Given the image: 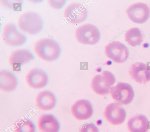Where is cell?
I'll return each mask as SVG.
<instances>
[{"mask_svg":"<svg viewBox=\"0 0 150 132\" xmlns=\"http://www.w3.org/2000/svg\"><path fill=\"white\" fill-rule=\"evenodd\" d=\"M149 125L148 119L141 114L131 117L127 123V128L130 132H147Z\"/></svg>","mask_w":150,"mask_h":132,"instance_id":"obj_17","label":"cell"},{"mask_svg":"<svg viewBox=\"0 0 150 132\" xmlns=\"http://www.w3.org/2000/svg\"><path fill=\"white\" fill-rule=\"evenodd\" d=\"M105 53L108 58L118 63L125 62L129 55L127 47L119 41H114L108 43L105 47Z\"/></svg>","mask_w":150,"mask_h":132,"instance_id":"obj_6","label":"cell"},{"mask_svg":"<svg viewBox=\"0 0 150 132\" xmlns=\"http://www.w3.org/2000/svg\"><path fill=\"white\" fill-rule=\"evenodd\" d=\"M125 40L133 47L139 45L143 41V35L138 28H132L127 30L125 34Z\"/></svg>","mask_w":150,"mask_h":132,"instance_id":"obj_19","label":"cell"},{"mask_svg":"<svg viewBox=\"0 0 150 132\" xmlns=\"http://www.w3.org/2000/svg\"><path fill=\"white\" fill-rule=\"evenodd\" d=\"M115 81L113 73L108 71H104L101 74L96 75L93 78L91 87L97 94L106 95L110 92V88L114 84Z\"/></svg>","mask_w":150,"mask_h":132,"instance_id":"obj_3","label":"cell"},{"mask_svg":"<svg viewBox=\"0 0 150 132\" xmlns=\"http://www.w3.org/2000/svg\"><path fill=\"white\" fill-rule=\"evenodd\" d=\"M75 35L78 42L85 45H95L100 38V33L98 28L90 23L85 24L78 27L76 30Z\"/></svg>","mask_w":150,"mask_h":132,"instance_id":"obj_4","label":"cell"},{"mask_svg":"<svg viewBox=\"0 0 150 132\" xmlns=\"http://www.w3.org/2000/svg\"><path fill=\"white\" fill-rule=\"evenodd\" d=\"M47 2L52 8L58 9L64 6L65 1L64 0H48Z\"/></svg>","mask_w":150,"mask_h":132,"instance_id":"obj_22","label":"cell"},{"mask_svg":"<svg viewBox=\"0 0 150 132\" xmlns=\"http://www.w3.org/2000/svg\"><path fill=\"white\" fill-rule=\"evenodd\" d=\"M2 37L6 44L12 46H21L26 40L25 36L19 31L16 25L12 23H7L4 26Z\"/></svg>","mask_w":150,"mask_h":132,"instance_id":"obj_7","label":"cell"},{"mask_svg":"<svg viewBox=\"0 0 150 132\" xmlns=\"http://www.w3.org/2000/svg\"><path fill=\"white\" fill-rule=\"evenodd\" d=\"M26 81L30 87L38 89L45 87L48 81V77L42 70L37 68L30 70L25 77Z\"/></svg>","mask_w":150,"mask_h":132,"instance_id":"obj_14","label":"cell"},{"mask_svg":"<svg viewBox=\"0 0 150 132\" xmlns=\"http://www.w3.org/2000/svg\"><path fill=\"white\" fill-rule=\"evenodd\" d=\"M88 16L86 8L82 5L77 3H72L66 8L64 16L68 22L77 24L84 21Z\"/></svg>","mask_w":150,"mask_h":132,"instance_id":"obj_10","label":"cell"},{"mask_svg":"<svg viewBox=\"0 0 150 132\" xmlns=\"http://www.w3.org/2000/svg\"><path fill=\"white\" fill-rule=\"evenodd\" d=\"M37 126L40 132H59L60 128L58 120L51 114L41 115L38 119Z\"/></svg>","mask_w":150,"mask_h":132,"instance_id":"obj_15","label":"cell"},{"mask_svg":"<svg viewBox=\"0 0 150 132\" xmlns=\"http://www.w3.org/2000/svg\"><path fill=\"white\" fill-rule=\"evenodd\" d=\"M129 73L132 79L139 83L145 84L150 81V69L146 64L137 62L132 64Z\"/></svg>","mask_w":150,"mask_h":132,"instance_id":"obj_13","label":"cell"},{"mask_svg":"<svg viewBox=\"0 0 150 132\" xmlns=\"http://www.w3.org/2000/svg\"><path fill=\"white\" fill-rule=\"evenodd\" d=\"M34 58L33 54L28 50L18 49L11 53L8 62L13 71L19 72L21 65L28 63Z\"/></svg>","mask_w":150,"mask_h":132,"instance_id":"obj_12","label":"cell"},{"mask_svg":"<svg viewBox=\"0 0 150 132\" xmlns=\"http://www.w3.org/2000/svg\"><path fill=\"white\" fill-rule=\"evenodd\" d=\"M79 132H99V130L94 123H86L82 126Z\"/></svg>","mask_w":150,"mask_h":132,"instance_id":"obj_21","label":"cell"},{"mask_svg":"<svg viewBox=\"0 0 150 132\" xmlns=\"http://www.w3.org/2000/svg\"><path fill=\"white\" fill-rule=\"evenodd\" d=\"M106 120L113 125H118L124 121L126 113L122 105L115 102L108 104L105 108L104 113Z\"/></svg>","mask_w":150,"mask_h":132,"instance_id":"obj_9","label":"cell"},{"mask_svg":"<svg viewBox=\"0 0 150 132\" xmlns=\"http://www.w3.org/2000/svg\"><path fill=\"white\" fill-rule=\"evenodd\" d=\"M35 53L41 59L47 62L56 60L59 57L61 49L58 43L49 38H41L35 43Z\"/></svg>","mask_w":150,"mask_h":132,"instance_id":"obj_1","label":"cell"},{"mask_svg":"<svg viewBox=\"0 0 150 132\" xmlns=\"http://www.w3.org/2000/svg\"><path fill=\"white\" fill-rule=\"evenodd\" d=\"M16 77L10 72L5 70L0 71V89L6 92L14 90L17 85Z\"/></svg>","mask_w":150,"mask_h":132,"instance_id":"obj_18","label":"cell"},{"mask_svg":"<svg viewBox=\"0 0 150 132\" xmlns=\"http://www.w3.org/2000/svg\"><path fill=\"white\" fill-rule=\"evenodd\" d=\"M71 111L74 118L80 121L89 119L93 113L91 103L88 100L84 99L76 101L71 106Z\"/></svg>","mask_w":150,"mask_h":132,"instance_id":"obj_11","label":"cell"},{"mask_svg":"<svg viewBox=\"0 0 150 132\" xmlns=\"http://www.w3.org/2000/svg\"><path fill=\"white\" fill-rule=\"evenodd\" d=\"M14 130V132H35V127L31 120L22 119L16 123Z\"/></svg>","mask_w":150,"mask_h":132,"instance_id":"obj_20","label":"cell"},{"mask_svg":"<svg viewBox=\"0 0 150 132\" xmlns=\"http://www.w3.org/2000/svg\"><path fill=\"white\" fill-rule=\"evenodd\" d=\"M18 26L22 31L29 34L34 35L42 30L43 21L38 13L28 11L20 16L18 19Z\"/></svg>","mask_w":150,"mask_h":132,"instance_id":"obj_2","label":"cell"},{"mask_svg":"<svg viewBox=\"0 0 150 132\" xmlns=\"http://www.w3.org/2000/svg\"><path fill=\"white\" fill-rule=\"evenodd\" d=\"M112 98L121 105H126L132 101L134 93L132 86L127 83L120 82L110 88Z\"/></svg>","mask_w":150,"mask_h":132,"instance_id":"obj_5","label":"cell"},{"mask_svg":"<svg viewBox=\"0 0 150 132\" xmlns=\"http://www.w3.org/2000/svg\"><path fill=\"white\" fill-rule=\"evenodd\" d=\"M129 18L134 23L146 22L150 16V9L146 3L137 2L130 6L126 10Z\"/></svg>","mask_w":150,"mask_h":132,"instance_id":"obj_8","label":"cell"},{"mask_svg":"<svg viewBox=\"0 0 150 132\" xmlns=\"http://www.w3.org/2000/svg\"><path fill=\"white\" fill-rule=\"evenodd\" d=\"M56 99L54 94L49 90L39 92L35 98V103L38 108L43 111L50 110L55 107Z\"/></svg>","mask_w":150,"mask_h":132,"instance_id":"obj_16","label":"cell"}]
</instances>
